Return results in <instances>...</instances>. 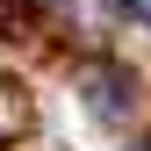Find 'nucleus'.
<instances>
[{
  "instance_id": "nucleus-1",
  "label": "nucleus",
  "mask_w": 151,
  "mask_h": 151,
  "mask_svg": "<svg viewBox=\"0 0 151 151\" xmlns=\"http://www.w3.org/2000/svg\"><path fill=\"white\" fill-rule=\"evenodd\" d=\"M122 7H129V22H144V29H151V0H122Z\"/></svg>"
}]
</instances>
